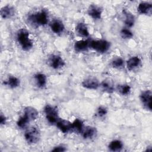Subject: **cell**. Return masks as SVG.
<instances>
[{
    "instance_id": "cell-1",
    "label": "cell",
    "mask_w": 152,
    "mask_h": 152,
    "mask_svg": "<svg viewBox=\"0 0 152 152\" xmlns=\"http://www.w3.org/2000/svg\"><path fill=\"white\" fill-rule=\"evenodd\" d=\"M16 39L21 48L24 51H28L32 49L33 43L30 38L29 32L24 29H20L16 35Z\"/></svg>"
},
{
    "instance_id": "cell-2",
    "label": "cell",
    "mask_w": 152,
    "mask_h": 152,
    "mask_svg": "<svg viewBox=\"0 0 152 152\" xmlns=\"http://www.w3.org/2000/svg\"><path fill=\"white\" fill-rule=\"evenodd\" d=\"M27 20L31 24L35 26H44L48 23L49 15L47 11L42 10L38 12L29 15Z\"/></svg>"
},
{
    "instance_id": "cell-3",
    "label": "cell",
    "mask_w": 152,
    "mask_h": 152,
    "mask_svg": "<svg viewBox=\"0 0 152 152\" xmlns=\"http://www.w3.org/2000/svg\"><path fill=\"white\" fill-rule=\"evenodd\" d=\"M24 136L28 144H35L40 140V132L37 127L31 126L26 129Z\"/></svg>"
},
{
    "instance_id": "cell-4",
    "label": "cell",
    "mask_w": 152,
    "mask_h": 152,
    "mask_svg": "<svg viewBox=\"0 0 152 152\" xmlns=\"http://www.w3.org/2000/svg\"><path fill=\"white\" fill-rule=\"evenodd\" d=\"M110 47V43L106 40H93L89 42V48L98 53H105Z\"/></svg>"
},
{
    "instance_id": "cell-5",
    "label": "cell",
    "mask_w": 152,
    "mask_h": 152,
    "mask_svg": "<svg viewBox=\"0 0 152 152\" xmlns=\"http://www.w3.org/2000/svg\"><path fill=\"white\" fill-rule=\"evenodd\" d=\"M43 111L48 122L51 124L56 125L60 119L57 109L50 104H46L44 107Z\"/></svg>"
},
{
    "instance_id": "cell-6",
    "label": "cell",
    "mask_w": 152,
    "mask_h": 152,
    "mask_svg": "<svg viewBox=\"0 0 152 152\" xmlns=\"http://www.w3.org/2000/svg\"><path fill=\"white\" fill-rule=\"evenodd\" d=\"M152 92L150 90L142 91L140 94V100L143 107L147 110L151 111Z\"/></svg>"
},
{
    "instance_id": "cell-7",
    "label": "cell",
    "mask_w": 152,
    "mask_h": 152,
    "mask_svg": "<svg viewBox=\"0 0 152 152\" xmlns=\"http://www.w3.org/2000/svg\"><path fill=\"white\" fill-rule=\"evenodd\" d=\"M50 66L55 69H59L64 66L65 61L59 55H52L49 59Z\"/></svg>"
},
{
    "instance_id": "cell-8",
    "label": "cell",
    "mask_w": 152,
    "mask_h": 152,
    "mask_svg": "<svg viewBox=\"0 0 152 152\" xmlns=\"http://www.w3.org/2000/svg\"><path fill=\"white\" fill-rule=\"evenodd\" d=\"M102 12V8L96 4L90 5L87 10L88 15L94 20H98L101 18Z\"/></svg>"
},
{
    "instance_id": "cell-9",
    "label": "cell",
    "mask_w": 152,
    "mask_h": 152,
    "mask_svg": "<svg viewBox=\"0 0 152 152\" xmlns=\"http://www.w3.org/2000/svg\"><path fill=\"white\" fill-rule=\"evenodd\" d=\"M81 86L86 89L96 90L100 87V83L96 77H90L84 79L81 83Z\"/></svg>"
},
{
    "instance_id": "cell-10",
    "label": "cell",
    "mask_w": 152,
    "mask_h": 152,
    "mask_svg": "<svg viewBox=\"0 0 152 152\" xmlns=\"http://www.w3.org/2000/svg\"><path fill=\"white\" fill-rule=\"evenodd\" d=\"M57 128L64 134L72 131V124L68 120L59 119L56 124Z\"/></svg>"
},
{
    "instance_id": "cell-11",
    "label": "cell",
    "mask_w": 152,
    "mask_h": 152,
    "mask_svg": "<svg viewBox=\"0 0 152 152\" xmlns=\"http://www.w3.org/2000/svg\"><path fill=\"white\" fill-rule=\"evenodd\" d=\"M23 115L30 122L37 118L39 116V112L36 108L32 106H27L24 109Z\"/></svg>"
},
{
    "instance_id": "cell-12",
    "label": "cell",
    "mask_w": 152,
    "mask_h": 152,
    "mask_svg": "<svg viewBox=\"0 0 152 152\" xmlns=\"http://www.w3.org/2000/svg\"><path fill=\"white\" fill-rule=\"evenodd\" d=\"M15 10L14 7L10 5H6L2 7L0 10V14L2 18L8 19L15 15Z\"/></svg>"
},
{
    "instance_id": "cell-13",
    "label": "cell",
    "mask_w": 152,
    "mask_h": 152,
    "mask_svg": "<svg viewBox=\"0 0 152 152\" xmlns=\"http://www.w3.org/2000/svg\"><path fill=\"white\" fill-rule=\"evenodd\" d=\"M97 133V129L91 126H87L83 128L81 134L83 138L85 140H90L96 137Z\"/></svg>"
},
{
    "instance_id": "cell-14",
    "label": "cell",
    "mask_w": 152,
    "mask_h": 152,
    "mask_svg": "<svg viewBox=\"0 0 152 152\" xmlns=\"http://www.w3.org/2000/svg\"><path fill=\"white\" fill-rule=\"evenodd\" d=\"M137 11L141 15H150L152 11V4L148 2H141L137 7Z\"/></svg>"
},
{
    "instance_id": "cell-15",
    "label": "cell",
    "mask_w": 152,
    "mask_h": 152,
    "mask_svg": "<svg viewBox=\"0 0 152 152\" xmlns=\"http://www.w3.org/2000/svg\"><path fill=\"white\" fill-rule=\"evenodd\" d=\"M50 28L51 30L55 34H59L64 32L65 26L63 23L59 20H54L50 23Z\"/></svg>"
},
{
    "instance_id": "cell-16",
    "label": "cell",
    "mask_w": 152,
    "mask_h": 152,
    "mask_svg": "<svg viewBox=\"0 0 152 152\" xmlns=\"http://www.w3.org/2000/svg\"><path fill=\"white\" fill-rule=\"evenodd\" d=\"M141 64V59L137 56H133L126 61V68L129 71H134L138 68Z\"/></svg>"
},
{
    "instance_id": "cell-17",
    "label": "cell",
    "mask_w": 152,
    "mask_h": 152,
    "mask_svg": "<svg viewBox=\"0 0 152 152\" xmlns=\"http://www.w3.org/2000/svg\"><path fill=\"white\" fill-rule=\"evenodd\" d=\"M36 86L39 88H43L46 87L47 84V77L45 74L43 73H37L34 75Z\"/></svg>"
},
{
    "instance_id": "cell-18",
    "label": "cell",
    "mask_w": 152,
    "mask_h": 152,
    "mask_svg": "<svg viewBox=\"0 0 152 152\" xmlns=\"http://www.w3.org/2000/svg\"><path fill=\"white\" fill-rule=\"evenodd\" d=\"M76 33L83 37H87L89 36V31L87 25L83 22L78 23L75 27Z\"/></svg>"
},
{
    "instance_id": "cell-19",
    "label": "cell",
    "mask_w": 152,
    "mask_h": 152,
    "mask_svg": "<svg viewBox=\"0 0 152 152\" xmlns=\"http://www.w3.org/2000/svg\"><path fill=\"white\" fill-rule=\"evenodd\" d=\"M89 42L88 40H80L74 43V49L77 52H83L87 50L89 48Z\"/></svg>"
},
{
    "instance_id": "cell-20",
    "label": "cell",
    "mask_w": 152,
    "mask_h": 152,
    "mask_svg": "<svg viewBox=\"0 0 152 152\" xmlns=\"http://www.w3.org/2000/svg\"><path fill=\"white\" fill-rule=\"evenodd\" d=\"M100 87L103 91L107 93H112L115 90L114 84L110 79L104 80L101 83H100Z\"/></svg>"
},
{
    "instance_id": "cell-21",
    "label": "cell",
    "mask_w": 152,
    "mask_h": 152,
    "mask_svg": "<svg viewBox=\"0 0 152 152\" xmlns=\"http://www.w3.org/2000/svg\"><path fill=\"white\" fill-rule=\"evenodd\" d=\"M5 86L10 88H15L20 84V80L15 76H9L4 81Z\"/></svg>"
},
{
    "instance_id": "cell-22",
    "label": "cell",
    "mask_w": 152,
    "mask_h": 152,
    "mask_svg": "<svg viewBox=\"0 0 152 152\" xmlns=\"http://www.w3.org/2000/svg\"><path fill=\"white\" fill-rule=\"evenodd\" d=\"M123 142L119 140H114L110 142L108 145L109 149L112 151H119L123 148Z\"/></svg>"
},
{
    "instance_id": "cell-23",
    "label": "cell",
    "mask_w": 152,
    "mask_h": 152,
    "mask_svg": "<svg viewBox=\"0 0 152 152\" xmlns=\"http://www.w3.org/2000/svg\"><path fill=\"white\" fill-rule=\"evenodd\" d=\"M124 14L125 16L124 23L127 27V28L132 27L135 23V17L133 14H132L129 11H124Z\"/></svg>"
},
{
    "instance_id": "cell-24",
    "label": "cell",
    "mask_w": 152,
    "mask_h": 152,
    "mask_svg": "<svg viewBox=\"0 0 152 152\" xmlns=\"http://www.w3.org/2000/svg\"><path fill=\"white\" fill-rule=\"evenodd\" d=\"M72 131L81 133L84 128L83 122L80 119H75L72 122Z\"/></svg>"
},
{
    "instance_id": "cell-25",
    "label": "cell",
    "mask_w": 152,
    "mask_h": 152,
    "mask_svg": "<svg viewBox=\"0 0 152 152\" xmlns=\"http://www.w3.org/2000/svg\"><path fill=\"white\" fill-rule=\"evenodd\" d=\"M117 90L120 94L127 96L131 93V88L128 84H121L117 87Z\"/></svg>"
},
{
    "instance_id": "cell-26",
    "label": "cell",
    "mask_w": 152,
    "mask_h": 152,
    "mask_svg": "<svg viewBox=\"0 0 152 152\" xmlns=\"http://www.w3.org/2000/svg\"><path fill=\"white\" fill-rule=\"evenodd\" d=\"M124 65V61L121 57H117L113 58L111 61V66L114 68H122Z\"/></svg>"
},
{
    "instance_id": "cell-27",
    "label": "cell",
    "mask_w": 152,
    "mask_h": 152,
    "mask_svg": "<svg viewBox=\"0 0 152 152\" xmlns=\"http://www.w3.org/2000/svg\"><path fill=\"white\" fill-rule=\"evenodd\" d=\"M29 122H30L23 115H22L18 118V121H17V125L18 128L21 129H24L27 127Z\"/></svg>"
},
{
    "instance_id": "cell-28",
    "label": "cell",
    "mask_w": 152,
    "mask_h": 152,
    "mask_svg": "<svg viewBox=\"0 0 152 152\" xmlns=\"http://www.w3.org/2000/svg\"><path fill=\"white\" fill-rule=\"evenodd\" d=\"M122 38L124 39H129L133 37L132 32L128 28H123L120 32Z\"/></svg>"
},
{
    "instance_id": "cell-29",
    "label": "cell",
    "mask_w": 152,
    "mask_h": 152,
    "mask_svg": "<svg viewBox=\"0 0 152 152\" xmlns=\"http://www.w3.org/2000/svg\"><path fill=\"white\" fill-rule=\"evenodd\" d=\"M107 112L108 111L106 107L103 106H100L97 109L96 115L99 118H103L107 115Z\"/></svg>"
},
{
    "instance_id": "cell-30",
    "label": "cell",
    "mask_w": 152,
    "mask_h": 152,
    "mask_svg": "<svg viewBox=\"0 0 152 152\" xmlns=\"http://www.w3.org/2000/svg\"><path fill=\"white\" fill-rule=\"evenodd\" d=\"M66 149L65 148V147L63 145H58V146H56L52 150V151H55V152H62V151H66Z\"/></svg>"
},
{
    "instance_id": "cell-31",
    "label": "cell",
    "mask_w": 152,
    "mask_h": 152,
    "mask_svg": "<svg viewBox=\"0 0 152 152\" xmlns=\"http://www.w3.org/2000/svg\"><path fill=\"white\" fill-rule=\"evenodd\" d=\"M7 122V118L5 116V115H3V113H1V116H0V124L1 125H5L6 124Z\"/></svg>"
}]
</instances>
